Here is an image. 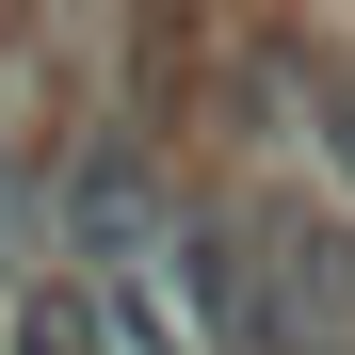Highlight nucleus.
Segmentation results:
<instances>
[{"instance_id": "nucleus-1", "label": "nucleus", "mask_w": 355, "mask_h": 355, "mask_svg": "<svg viewBox=\"0 0 355 355\" xmlns=\"http://www.w3.org/2000/svg\"><path fill=\"white\" fill-rule=\"evenodd\" d=\"M17 355H130V339H113V307H97L81 275H33L17 291Z\"/></svg>"}]
</instances>
